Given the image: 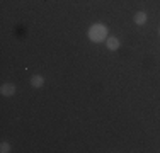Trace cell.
<instances>
[{"instance_id": "6da1fadb", "label": "cell", "mask_w": 160, "mask_h": 153, "mask_svg": "<svg viewBox=\"0 0 160 153\" xmlns=\"http://www.w3.org/2000/svg\"><path fill=\"white\" fill-rule=\"evenodd\" d=\"M87 36H89V39L92 41V43H102V41L108 39L109 31H108V27H106V24H102V22H96V24H92L89 27Z\"/></svg>"}, {"instance_id": "7a4b0ae2", "label": "cell", "mask_w": 160, "mask_h": 153, "mask_svg": "<svg viewBox=\"0 0 160 153\" xmlns=\"http://www.w3.org/2000/svg\"><path fill=\"white\" fill-rule=\"evenodd\" d=\"M16 85L14 83H2V87H0V94L3 95V97H12V95H16Z\"/></svg>"}, {"instance_id": "3957f363", "label": "cell", "mask_w": 160, "mask_h": 153, "mask_svg": "<svg viewBox=\"0 0 160 153\" xmlns=\"http://www.w3.org/2000/svg\"><path fill=\"white\" fill-rule=\"evenodd\" d=\"M106 46H108L109 51H116V49H119L121 41L118 39V37H114V36H108V39H106Z\"/></svg>"}, {"instance_id": "277c9868", "label": "cell", "mask_w": 160, "mask_h": 153, "mask_svg": "<svg viewBox=\"0 0 160 153\" xmlns=\"http://www.w3.org/2000/svg\"><path fill=\"white\" fill-rule=\"evenodd\" d=\"M133 21H135L136 26H145V24H147V21H148V14L145 12V10H140V12L135 14Z\"/></svg>"}, {"instance_id": "5b68a950", "label": "cell", "mask_w": 160, "mask_h": 153, "mask_svg": "<svg viewBox=\"0 0 160 153\" xmlns=\"http://www.w3.org/2000/svg\"><path fill=\"white\" fill-rule=\"evenodd\" d=\"M31 85L34 89H41L44 85V76L43 75H32L31 76Z\"/></svg>"}, {"instance_id": "8992f818", "label": "cell", "mask_w": 160, "mask_h": 153, "mask_svg": "<svg viewBox=\"0 0 160 153\" xmlns=\"http://www.w3.org/2000/svg\"><path fill=\"white\" fill-rule=\"evenodd\" d=\"M0 151H2V153H9L10 151V143L2 141V143H0Z\"/></svg>"}, {"instance_id": "52a82bcc", "label": "cell", "mask_w": 160, "mask_h": 153, "mask_svg": "<svg viewBox=\"0 0 160 153\" xmlns=\"http://www.w3.org/2000/svg\"><path fill=\"white\" fill-rule=\"evenodd\" d=\"M158 34H160V29H158Z\"/></svg>"}]
</instances>
